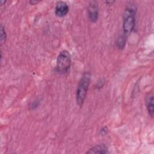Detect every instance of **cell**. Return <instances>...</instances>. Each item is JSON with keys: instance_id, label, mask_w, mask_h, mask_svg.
I'll use <instances>...</instances> for the list:
<instances>
[{"instance_id": "6da1fadb", "label": "cell", "mask_w": 154, "mask_h": 154, "mask_svg": "<svg viewBox=\"0 0 154 154\" xmlns=\"http://www.w3.org/2000/svg\"><path fill=\"white\" fill-rule=\"evenodd\" d=\"M91 81V74L89 72H85L78 85L76 92V100L77 104L81 106L85 99L87 93L89 88Z\"/></svg>"}, {"instance_id": "7a4b0ae2", "label": "cell", "mask_w": 154, "mask_h": 154, "mask_svg": "<svg viewBox=\"0 0 154 154\" xmlns=\"http://www.w3.org/2000/svg\"><path fill=\"white\" fill-rule=\"evenodd\" d=\"M135 25V10L131 7L127 8L123 16V34L127 36L134 29Z\"/></svg>"}, {"instance_id": "3957f363", "label": "cell", "mask_w": 154, "mask_h": 154, "mask_svg": "<svg viewBox=\"0 0 154 154\" xmlns=\"http://www.w3.org/2000/svg\"><path fill=\"white\" fill-rule=\"evenodd\" d=\"M71 64V55L69 52L66 50L60 52L57 60L56 67L57 72L61 75L67 73L70 69Z\"/></svg>"}, {"instance_id": "277c9868", "label": "cell", "mask_w": 154, "mask_h": 154, "mask_svg": "<svg viewBox=\"0 0 154 154\" xmlns=\"http://www.w3.org/2000/svg\"><path fill=\"white\" fill-rule=\"evenodd\" d=\"M69 11V6L64 1H59L57 3L55 13L56 16L60 17L65 16Z\"/></svg>"}, {"instance_id": "5b68a950", "label": "cell", "mask_w": 154, "mask_h": 154, "mask_svg": "<svg viewBox=\"0 0 154 154\" xmlns=\"http://www.w3.org/2000/svg\"><path fill=\"white\" fill-rule=\"evenodd\" d=\"M88 14L91 22H95L97 21L98 18V8L95 2L93 1L90 2L88 7Z\"/></svg>"}, {"instance_id": "8992f818", "label": "cell", "mask_w": 154, "mask_h": 154, "mask_svg": "<svg viewBox=\"0 0 154 154\" xmlns=\"http://www.w3.org/2000/svg\"><path fill=\"white\" fill-rule=\"evenodd\" d=\"M108 152V147L104 144H97L86 152V153H106Z\"/></svg>"}, {"instance_id": "52a82bcc", "label": "cell", "mask_w": 154, "mask_h": 154, "mask_svg": "<svg viewBox=\"0 0 154 154\" xmlns=\"http://www.w3.org/2000/svg\"><path fill=\"white\" fill-rule=\"evenodd\" d=\"M146 107L149 115L153 117V94L152 93L148 94L146 98Z\"/></svg>"}, {"instance_id": "ba28073f", "label": "cell", "mask_w": 154, "mask_h": 154, "mask_svg": "<svg viewBox=\"0 0 154 154\" xmlns=\"http://www.w3.org/2000/svg\"><path fill=\"white\" fill-rule=\"evenodd\" d=\"M126 36L124 34L122 36H120L119 38H118L117 40V45L119 48H123L125 45V42H126Z\"/></svg>"}, {"instance_id": "9c48e42d", "label": "cell", "mask_w": 154, "mask_h": 154, "mask_svg": "<svg viewBox=\"0 0 154 154\" xmlns=\"http://www.w3.org/2000/svg\"><path fill=\"white\" fill-rule=\"evenodd\" d=\"M6 38H7L6 32H5L3 26L1 25V45H2L5 42Z\"/></svg>"}, {"instance_id": "30bf717a", "label": "cell", "mask_w": 154, "mask_h": 154, "mask_svg": "<svg viewBox=\"0 0 154 154\" xmlns=\"http://www.w3.org/2000/svg\"><path fill=\"white\" fill-rule=\"evenodd\" d=\"M38 1H29V3L31 4V5H34L35 4H37L38 3Z\"/></svg>"}]
</instances>
